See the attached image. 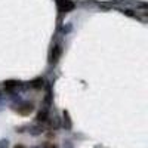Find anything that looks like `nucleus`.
<instances>
[{"label":"nucleus","mask_w":148,"mask_h":148,"mask_svg":"<svg viewBox=\"0 0 148 148\" xmlns=\"http://www.w3.org/2000/svg\"><path fill=\"white\" fill-rule=\"evenodd\" d=\"M0 148H8V141H0Z\"/></svg>","instance_id":"9"},{"label":"nucleus","mask_w":148,"mask_h":148,"mask_svg":"<svg viewBox=\"0 0 148 148\" xmlns=\"http://www.w3.org/2000/svg\"><path fill=\"white\" fill-rule=\"evenodd\" d=\"M31 111H33V105H31V104H25V105H22V107H19V108H18V113H19V114H22V116L30 114Z\"/></svg>","instance_id":"3"},{"label":"nucleus","mask_w":148,"mask_h":148,"mask_svg":"<svg viewBox=\"0 0 148 148\" xmlns=\"http://www.w3.org/2000/svg\"><path fill=\"white\" fill-rule=\"evenodd\" d=\"M46 117H47L46 111H43V113H40V114H39V117H37V120H39V121H46V120H47Z\"/></svg>","instance_id":"6"},{"label":"nucleus","mask_w":148,"mask_h":148,"mask_svg":"<svg viewBox=\"0 0 148 148\" xmlns=\"http://www.w3.org/2000/svg\"><path fill=\"white\" fill-rule=\"evenodd\" d=\"M16 86H18V82H15V80H10V82H6L5 88H6V89H14V88H16Z\"/></svg>","instance_id":"5"},{"label":"nucleus","mask_w":148,"mask_h":148,"mask_svg":"<svg viewBox=\"0 0 148 148\" xmlns=\"http://www.w3.org/2000/svg\"><path fill=\"white\" fill-rule=\"evenodd\" d=\"M61 52H62V49H61V46H53L52 49V53H51V64H56L58 62V59L61 56Z\"/></svg>","instance_id":"1"},{"label":"nucleus","mask_w":148,"mask_h":148,"mask_svg":"<svg viewBox=\"0 0 148 148\" xmlns=\"http://www.w3.org/2000/svg\"><path fill=\"white\" fill-rule=\"evenodd\" d=\"M31 86H33L34 89H40L42 86H43V80H42V79H36V80H33Z\"/></svg>","instance_id":"4"},{"label":"nucleus","mask_w":148,"mask_h":148,"mask_svg":"<svg viewBox=\"0 0 148 148\" xmlns=\"http://www.w3.org/2000/svg\"><path fill=\"white\" fill-rule=\"evenodd\" d=\"M64 117L67 119V129H70V127H71V121H70V117H68V113H67V111L64 113Z\"/></svg>","instance_id":"7"},{"label":"nucleus","mask_w":148,"mask_h":148,"mask_svg":"<svg viewBox=\"0 0 148 148\" xmlns=\"http://www.w3.org/2000/svg\"><path fill=\"white\" fill-rule=\"evenodd\" d=\"M14 148H25V147H24V145H21V144H18V145H15Z\"/></svg>","instance_id":"10"},{"label":"nucleus","mask_w":148,"mask_h":148,"mask_svg":"<svg viewBox=\"0 0 148 148\" xmlns=\"http://www.w3.org/2000/svg\"><path fill=\"white\" fill-rule=\"evenodd\" d=\"M43 148H56V145H53L52 142H46V144L43 145Z\"/></svg>","instance_id":"8"},{"label":"nucleus","mask_w":148,"mask_h":148,"mask_svg":"<svg viewBox=\"0 0 148 148\" xmlns=\"http://www.w3.org/2000/svg\"><path fill=\"white\" fill-rule=\"evenodd\" d=\"M58 6H59L61 10H64V12L73 9V3H70L68 0H58Z\"/></svg>","instance_id":"2"}]
</instances>
